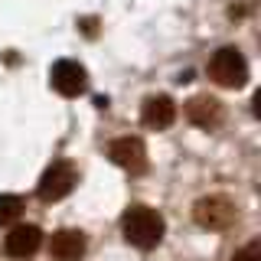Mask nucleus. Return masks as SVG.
<instances>
[{
	"label": "nucleus",
	"mask_w": 261,
	"mask_h": 261,
	"mask_svg": "<svg viewBox=\"0 0 261 261\" xmlns=\"http://www.w3.org/2000/svg\"><path fill=\"white\" fill-rule=\"evenodd\" d=\"M121 228H124V239L134 245V248H153L163 239V219L160 212L147 209V206H130L121 219Z\"/></svg>",
	"instance_id": "f257e3e1"
},
{
	"label": "nucleus",
	"mask_w": 261,
	"mask_h": 261,
	"mask_svg": "<svg viewBox=\"0 0 261 261\" xmlns=\"http://www.w3.org/2000/svg\"><path fill=\"white\" fill-rule=\"evenodd\" d=\"M75 183H79L75 167H72L69 160H56V163H49L46 173L39 176L36 193H39L43 202H56V199H65V196L75 190Z\"/></svg>",
	"instance_id": "f03ea898"
},
{
	"label": "nucleus",
	"mask_w": 261,
	"mask_h": 261,
	"mask_svg": "<svg viewBox=\"0 0 261 261\" xmlns=\"http://www.w3.org/2000/svg\"><path fill=\"white\" fill-rule=\"evenodd\" d=\"M209 75L216 79L222 88H242L245 79H248V62H245V56L239 53V49L225 46V49H219V53L209 59Z\"/></svg>",
	"instance_id": "7ed1b4c3"
},
{
	"label": "nucleus",
	"mask_w": 261,
	"mask_h": 261,
	"mask_svg": "<svg viewBox=\"0 0 261 261\" xmlns=\"http://www.w3.org/2000/svg\"><path fill=\"white\" fill-rule=\"evenodd\" d=\"M193 216L202 228H228L235 219V202L228 196H206L196 202Z\"/></svg>",
	"instance_id": "20e7f679"
},
{
	"label": "nucleus",
	"mask_w": 261,
	"mask_h": 261,
	"mask_svg": "<svg viewBox=\"0 0 261 261\" xmlns=\"http://www.w3.org/2000/svg\"><path fill=\"white\" fill-rule=\"evenodd\" d=\"M85 65H79L75 59H59L53 65V72H49V82H53V88L65 98H75L85 92Z\"/></svg>",
	"instance_id": "39448f33"
},
{
	"label": "nucleus",
	"mask_w": 261,
	"mask_h": 261,
	"mask_svg": "<svg viewBox=\"0 0 261 261\" xmlns=\"http://www.w3.org/2000/svg\"><path fill=\"white\" fill-rule=\"evenodd\" d=\"M108 157L127 173H144L147 170V150L137 137H118L108 144Z\"/></svg>",
	"instance_id": "423d86ee"
},
{
	"label": "nucleus",
	"mask_w": 261,
	"mask_h": 261,
	"mask_svg": "<svg viewBox=\"0 0 261 261\" xmlns=\"http://www.w3.org/2000/svg\"><path fill=\"white\" fill-rule=\"evenodd\" d=\"M39 242H43V232H39L36 225H16L4 239V248H7L10 258H30L33 251L39 248Z\"/></svg>",
	"instance_id": "0eeeda50"
},
{
	"label": "nucleus",
	"mask_w": 261,
	"mask_h": 261,
	"mask_svg": "<svg viewBox=\"0 0 261 261\" xmlns=\"http://www.w3.org/2000/svg\"><path fill=\"white\" fill-rule=\"evenodd\" d=\"M173 118H176V105L170 101L167 95H153V98H147V101H144L141 121H144L147 127L163 130V127H170V124H173Z\"/></svg>",
	"instance_id": "6e6552de"
},
{
	"label": "nucleus",
	"mask_w": 261,
	"mask_h": 261,
	"mask_svg": "<svg viewBox=\"0 0 261 261\" xmlns=\"http://www.w3.org/2000/svg\"><path fill=\"white\" fill-rule=\"evenodd\" d=\"M82 251H85V235L75 232V228H62L49 242V255L56 261H79Z\"/></svg>",
	"instance_id": "1a4fd4ad"
},
{
	"label": "nucleus",
	"mask_w": 261,
	"mask_h": 261,
	"mask_svg": "<svg viewBox=\"0 0 261 261\" xmlns=\"http://www.w3.org/2000/svg\"><path fill=\"white\" fill-rule=\"evenodd\" d=\"M186 114H190V121L199 124V127H216L219 121H222V108H219L216 98H193V101L186 105Z\"/></svg>",
	"instance_id": "9d476101"
},
{
	"label": "nucleus",
	"mask_w": 261,
	"mask_h": 261,
	"mask_svg": "<svg viewBox=\"0 0 261 261\" xmlns=\"http://www.w3.org/2000/svg\"><path fill=\"white\" fill-rule=\"evenodd\" d=\"M20 209H23V199H20V196L4 193V196H0V225L13 222V219L20 216Z\"/></svg>",
	"instance_id": "9b49d317"
},
{
	"label": "nucleus",
	"mask_w": 261,
	"mask_h": 261,
	"mask_svg": "<svg viewBox=\"0 0 261 261\" xmlns=\"http://www.w3.org/2000/svg\"><path fill=\"white\" fill-rule=\"evenodd\" d=\"M232 261H261V245H258V242H248L245 248L235 251Z\"/></svg>",
	"instance_id": "f8f14e48"
}]
</instances>
